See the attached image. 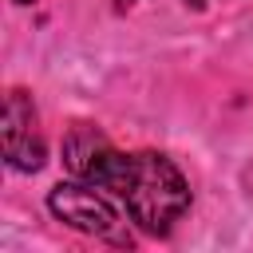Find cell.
<instances>
[{"mask_svg":"<svg viewBox=\"0 0 253 253\" xmlns=\"http://www.w3.org/2000/svg\"><path fill=\"white\" fill-rule=\"evenodd\" d=\"M111 194L126 206L130 221H138L146 233H170L174 221L190 210V186L182 170L166 154H154V150L123 154Z\"/></svg>","mask_w":253,"mask_h":253,"instance_id":"obj_1","label":"cell"},{"mask_svg":"<svg viewBox=\"0 0 253 253\" xmlns=\"http://www.w3.org/2000/svg\"><path fill=\"white\" fill-rule=\"evenodd\" d=\"M115 194H107V190H99V186H91V182H83V178H67V182H59L51 194H47V210L63 221V225H71V229H79V233H87V237H103V241H126V233H123V213L115 210Z\"/></svg>","mask_w":253,"mask_h":253,"instance_id":"obj_2","label":"cell"},{"mask_svg":"<svg viewBox=\"0 0 253 253\" xmlns=\"http://www.w3.org/2000/svg\"><path fill=\"white\" fill-rule=\"evenodd\" d=\"M0 130H4V162L20 174H36L47 158V146H43V134H40L36 107L24 91H8Z\"/></svg>","mask_w":253,"mask_h":253,"instance_id":"obj_3","label":"cell"},{"mask_svg":"<svg viewBox=\"0 0 253 253\" xmlns=\"http://www.w3.org/2000/svg\"><path fill=\"white\" fill-rule=\"evenodd\" d=\"M63 166L71 178H83L99 190H111V182L123 166V150H115L111 138L95 126H71L63 138Z\"/></svg>","mask_w":253,"mask_h":253,"instance_id":"obj_4","label":"cell"},{"mask_svg":"<svg viewBox=\"0 0 253 253\" xmlns=\"http://www.w3.org/2000/svg\"><path fill=\"white\" fill-rule=\"evenodd\" d=\"M130 4H134V0H115V8H119V12H123V8H130Z\"/></svg>","mask_w":253,"mask_h":253,"instance_id":"obj_5","label":"cell"},{"mask_svg":"<svg viewBox=\"0 0 253 253\" xmlns=\"http://www.w3.org/2000/svg\"><path fill=\"white\" fill-rule=\"evenodd\" d=\"M186 4H190V8H206L210 0H186Z\"/></svg>","mask_w":253,"mask_h":253,"instance_id":"obj_6","label":"cell"},{"mask_svg":"<svg viewBox=\"0 0 253 253\" xmlns=\"http://www.w3.org/2000/svg\"><path fill=\"white\" fill-rule=\"evenodd\" d=\"M12 4H32V0H12Z\"/></svg>","mask_w":253,"mask_h":253,"instance_id":"obj_7","label":"cell"}]
</instances>
